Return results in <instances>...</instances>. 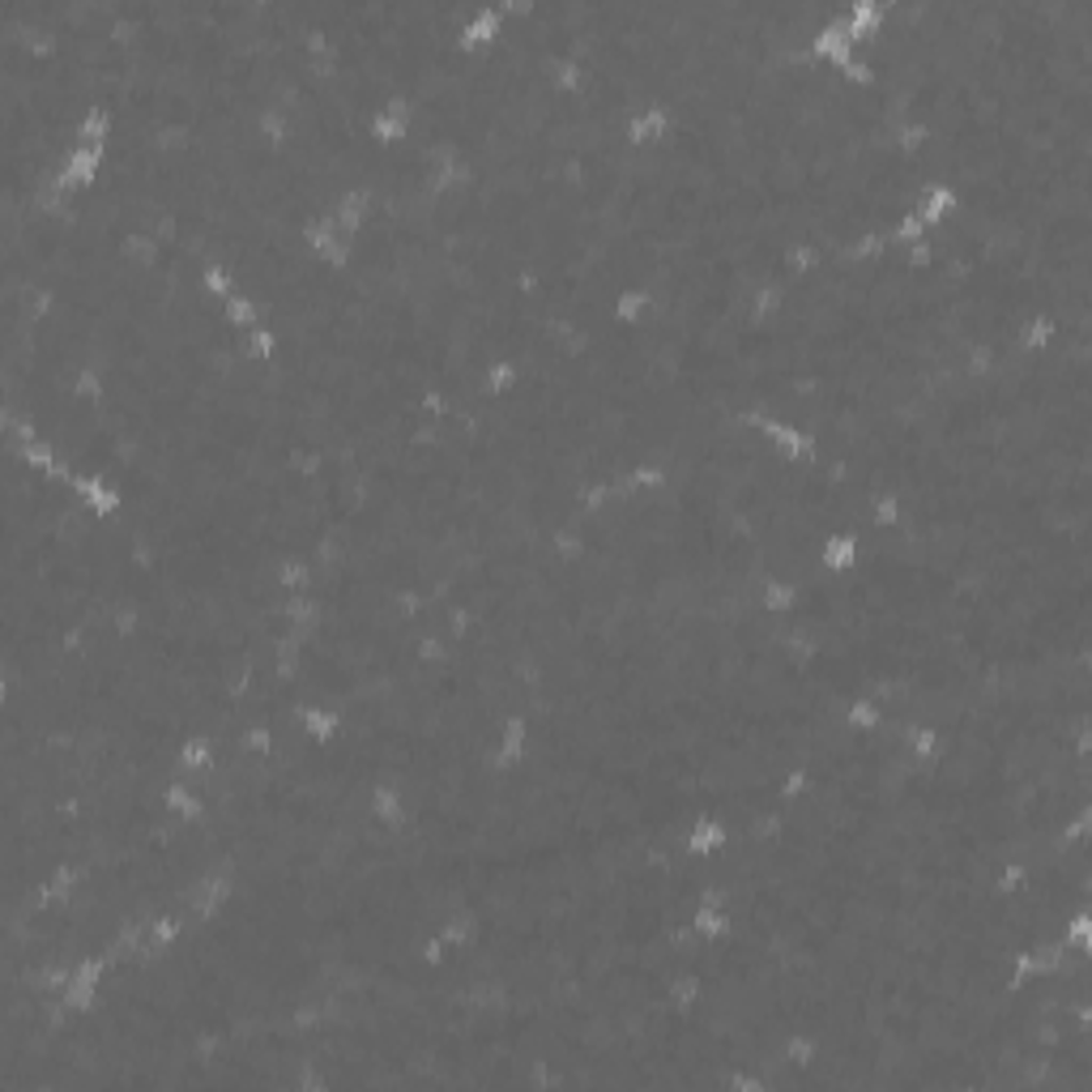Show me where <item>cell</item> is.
I'll list each match as a JSON object with an SVG mask.
<instances>
[{"mask_svg": "<svg viewBox=\"0 0 1092 1092\" xmlns=\"http://www.w3.org/2000/svg\"><path fill=\"white\" fill-rule=\"evenodd\" d=\"M231 897H236V884H231L227 870H209V876H201V880L188 888V897H184L180 909H184L192 922H213V918H223V909L231 905Z\"/></svg>", "mask_w": 1092, "mask_h": 1092, "instance_id": "cell-1", "label": "cell"}, {"mask_svg": "<svg viewBox=\"0 0 1092 1092\" xmlns=\"http://www.w3.org/2000/svg\"><path fill=\"white\" fill-rule=\"evenodd\" d=\"M529 738H533V721H529V713H508V717L500 721V730H495L491 769H495V773H504V769H512V764H521V759H525V751H529Z\"/></svg>", "mask_w": 1092, "mask_h": 1092, "instance_id": "cell-2", "label": "cell"}, {"mask_svg": "<svg viewBox=\"0 0 1092 1092\" xmlns=\"http://www.w3.org/2000/svg\"><path fill=\"white\" fill-rule=\"evenodd\" d=\"M671 129H675L671 107L653 98V102H644V107H640V112H632V116H627L623 137H627V146H658V142H666V137H671Z\"/></svg>", "mask_w": 1092, "mask_h": 1092, "instance_id": "cell-3", "label": "cell"}, {"mask_svg": "<svg viewBox=\"0 0 1092 1092\" xmlns=\"http://www.w3.org/2000/svg\"><path fill=\"white\" fill-rule=\"evenodd\" d=\"M282 717H295V726L303 730V738L312 747H330L342 738V713L334 704H295Z\"/></svg>", "mask_w": 1092, "mask_h": 1092, "instance_id": "cell-4", "label": "cell"}, {"mask_svg": "<svg viewBox=\"0 0 1092 1092\" xmlns=\"http://www.w3.org/2000/svg\"><path fill=\"white\" fill-rule=\"evenodd\" d=\"M64 487L77 495V504L81 508H90L94 516H116L120 508H125V495H120V487L116 483H107V478H98V474H69L64 478Z\"/></svg>", "mask_w": 1092, "mask_h": 1092, "instance_id": "cell-5", "label": "cell"}, {"mask_svg": "<svg viewBox=\"0 0 1092 1092\" xmlns=\"http://www.w3.org/2000/svg\"><path fill=\"white\" fill-rule=\"evenodd\" d=\"M158 798H163V807H167L175 820H184V824H196V820H205V798H201V790H196V786H192L184 773H175V769H171V777L163 782Z\"/></svg>", "mask_w": 1092, "mask_h": 1092, "instance_id": "cell-6", "label": "cell"}, {"mask_svg": "<svg viewBox=\"0 0 1092 1092\" xmlns=\"http://www.w3.org/2000/svg\"><path fill=\"white\" fill-rule=\"evenodd\" d=\"M500 31H504V14H500V5H495V0H483V5L462 22L457 43H462V48H470V52H478V48H491V43L500 39Z\"/></svg>", "mask_w": 1092, "mask_h": 1092, "instance_id": "cell-7", "label": "cell"}, {"mask_svg": "<svg viewBox=\"0 0 1092 1092\" xmlns=\"http://www.w3.org/2000/svg\"><path fill=\"white\" fill-rule=\"evenodd\" d=\"M726 845H730V828H726L721 815H696V820L688 824V832H683V849L696 853V858H713V853H721Z\"/></svg>", "mask_w": 1092, "mask_h": 1092, "instance_id": "cell-8", "label": "cell"}, {"mask_svg": "<svg viewBox=\"0 0 1092 1092\" xmlns=\"http://www.w3.org/2000/svg\"><path fill=\"white\" fill-rule=\"evenodd\" d=\"M368 811L376 815V824L384 828H401L410 820V803H406V790L397 782H376L368 790Z\"/></svg>", "mask_w": 1092, "mask_h": 1092, "instance_id": "cell-9", "label": "cell"}, {"mask_svg": "<svg viewBox=\"0 0 1092 1092\" xmlns=\"http://www.w3.org/2000/svg\"><path fill=\"white\" fill-rule=\"evenodd\" d=\"M853 564H858V533L836 529V533H828V538L820 542V560H815V568H820L824 577H841V572H849Z\"/></svg>", "mask_w": 1092, "mask_h": 1092, "instance_id": "cell-10", "label": "cell"}, {"mask_svg": "<svg viewBox=\"0 0 1092 1092\" xmlns=\"http://www.w3.org/2000/svg\"><path fill=\"white\" fill-rule=\"evenodd\" d=\"M956 205H960V192H956V184H952V180H935V184H926V188H922V196L914 201V213H918L922 223L935 231V227L943 223V218H947Z\"/></svg>", "mask_w": 1092, "mask_h": 1092, "instance_id": "cell-11", "label": "cell"}, {"mask_svg": "<svg viewBox=\"0 0 1092 1092\" xmlns=\"http://www.w3.org/2000/svg\"><path fill=\"white\" fill-rule=\"evenodd\" d=\"M901 747H905V755H914L918 764H935V759L943 755V730H939L935 721L909 717L905 730H901Z\"/></svg>", "mask_w": 1092, "mask_h": 1092, "instance_id": "cell-12", "label": "cell"}, {"mask_svg": "<svg viewBox=\"0 0 1092 1092\" xmlns=\"http://www.w3.org/2000/svg\"><path fill=\"white\" fill-rule=\"evenodd\" d=\"M688 926H692V935H696V939H704V943H721V939H730L734 918H730V905L696 901V905H692V914H688Z\"/></svg>", "mask_w": 1092, "mask_h": 1092, "instance_id": "cell-13", "label": "cell"}, {"mask_svg": "<svg viewBox=\"0 0 1092 1092\" xmlns=\"http://www.w3.org/2000/svg\"><path fill=\"white\" fill-rule=\"evenodd\" d=\"M880 26H884V0H849L845 14H841V31H845V39H853V43L870 39Z\"/></svg>", "mask_w": 1092, "mask_h": 1092, "instance_id": "cell-14", "label": "cell"}, {"mask_svg": "<svg viewBox=\"0 0 1092 1092\" xmlns=\"http://www.w3.org/2000/svg\"><path fill=\"white\" fill-rule=\"evenodd\" d=\"M213 759H218V742H213L209 734H188V738L175 747V769H180L184 777L205 773Z\"/></svg>", "mask_w": 1092, "mask_h": 1092, "instance_id": "cell-15", "label": "cell"}, {"mask_svg": "<svg viewBox=\"0 0 1092 1092\" xmlns=\"http://www.w3.org/2000/svg\"><path fill=\"white\" fill-rule=\"evenodd\" d=\"M666 999H671V1008L679 1012V1016H696L700 1012V1003H704V977L700 973H692V968H683V973H675L671 977V986H666Z\"/></svg>", "mask_w": 1092, "mask_h": 1092, "instance_id": "cell-16", "label": "cell"}, {"mask_svg": "<svg viewBox=\"0 0 1092 1092\" xmlns=\"http://www.w3.org/2000/svg\"><path fill=\"white\" fill-rule=\"evenodd\" d=\"M798 602H803V589L786 577H769L759 585V610L764 615H794Z\"/></svg>", "mask_w": 1092, "mask_h": 1092, "instance_id": "cell-17", "label": "cell"}, {"mask_svg": "<svg viewBox=\"0 0 1092 1092\" xmlns=\"http://www.w3.org/2000/svg\"><path fill=\"white\" fill-rule=\"evenodd\" d=\"M610 312H615V320H619V324H640V320L653 312V290H648V286H640V282H627V286L615 295Z\"/></svg>", "mask_w": 1092, "mask_h": 1092, "instance_id": "cell-18", "label": "cell"}, {"mask_svg": "<svg viewBox=\"0 0 1092 1092\" xmlns=\"http://www.w3.org/2000/svg\"><path fill=\"white\" fill-rule=\"evenodd\" d=\"M188 930V914L184 909H171V914H158L150 926H146V947L150 952H171Z\"/></svg>", "mask_w": 1092, "mask_h": 1092, "instance_id": "cell-19", "label": "cell"}, {"mask_svg": "<svg viewBox=\"0 0 1092 1092\" xmlns=\"http://www.w3.org/2000/svg\"><path fill=\"white\" fill-rule=\"evenodd\" d=\"M435 935H440V943H445L449 956H453V952H466V947L478 939V922L462 909V914H449L440 926H435Z\"/></svg>", "mask_w": 1092, "mask_h": 1092, "instance_id": "cell-20", "label": "cell"}, {"mask_svg": "<svg viewBox=\"0 0 1092 1092\" xmlns=\"http://www.w3.org/2000/svg\"><path fill=\"white\" fill-rule=\"evenodd\" d=\"M516 380H521V368H516V359H508V355H495V359L483 368V389H487V397H508V393L516 389Z\"/></svg>", "mask_w": 1092, "mask_h": 1092, "instance_id": "cell-21", "label": "cell"}, {"mask_svg": "<svg viewBox=\"0 0 1092 1092\" xmlns=\"http://www.w3.org/2000/svg\"><path fill=\"white\" fill-rule=\"evenodd\" d=\"M274 589L278 594H303L307 585H312V564L307 560H299V556H286V560H278L274 564Z\"/></svg>", "mask_w": 1092, "mask_h": 1092, "instance_id": "cell-22", "label": "cell"}, {"mask_svg": "<svg viewBox=\"0 0 1092 1092\" xmlns=\"http://www.w3.org/2000/svg\"><path fill=\"white\" fill-rule=\"evenodd\" d=\"M884 717H888V709H884L880 700H870V696H853V700L845 704V726H849V730H858V734L880 730V726H884Z\"/></svg>", "mask_w": 1092, "mask_h": 1092, "instance_id": "cell-23", "label": "cell"}, {"mask_svg": "<svg viewBox=\"0 0 1092 1092\" xmlns=\"http://www.w3.org/2000/svg\"><path fill=\"white\" fill-rule=\"evenodd\" d=\"M223 316H227V324H236V330H240V334L257 330V324L265 320V316H261V303H257V299H252L248 290H240L236 299H227V303H223Z\"/></svg>", "mask_w": 1092, "mask_h": 1092, "instance_id": "cell-24", "label": "cell"}, {"mask_svg": "<svg viewBox=\"0 0 1092 1092\" xmlns=\"http://www.w3.org/2000/svg\"><path fill=\"white\" fill-rule=\"evenodd\" d=\"M244 351H248L252 363H274V359H278V330H274L269 320H261L257 330L244 334Z\"/></svg>", "mask_w": 1092, "mask_h": 1092, "instance_id": "cell-25", "label": "cell"}, {"mask_svg": "<svg viewBox=\"0 0 1092 1092\" xmlns=\"http://www.w3.org/2000/svg\"><path fill=\"white\" fill-rule=\"evenodd\" d=\"M901 512H905V491H880L876 500H870V525L876 529H892L897 521H901Z\"/></svg>", "mask_w": 1092, "mask_h": 1092, "instance_id": "cell-26", "label": "cell"}, {"mask_svg": "<svg viewBox=\"0 0 1092 1092\" xmlns=\"http://www.w3.org/2000/svg\"><path fill=\"white\" fill-rule=\"evenodd\" d=\"M1029 880H1033L1029 862H1024V858H1012V862H1003V866L995 870V892H999V897H1016V892L1029 888Z\"/></svg>", "mask_w": 1092, "mask_h": 1092, "instance_id": "cell-27", "label": "cell"}, {"mask_svg": "<svg viewBox=\"0 0 1092 1092\" xmlns=\"http://www.w3.org/2000/svg\"><path fill=\"white\" fill-rule=\"evenodd\" d=\"M1062 947L1067 952H1092V909H1075L1062 922Z\"/></svg>", "mask_w": 1092, "mask_h": 1092, "instance_id": "cell-28", "label": "cell"}, {"mask_svg": "<svg viewBox=\"0 0 1092 1092\" xmlns=\"http://www.w3.org/2000/svg\"><path fill=\"white\" fill-rule=\"evenodd\" d=\"M811 786H815V773L803 769V764H794V769H786L782 782H777V798L782 803H803L811 794Z\"/></svg>", "mask_w": 1092, "mask_h": 1092, "instance_id": "cell-29", "label": "cell"}]
</instances>
